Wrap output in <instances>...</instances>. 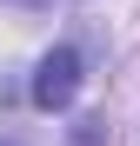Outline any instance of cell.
I'll return each mask as SVG.
<instances>
[{
    "instance_id": "1",
    "label": "cell",
    "mask_w": 140,
    "mask_h": 146,
    "mask_svg": "<svg viewBox=\"0 0 140 146\" xmlns=\"http://www.w3.org/2000/svg\"><path fill=\"white\" fill-rule=\"evenodd\" d=\"M27 93H33L40 113H60V106L80 93V53H74V46H54V53L33 66V86H27Z\"/></svg>"
},
{
    "instance_id": "2",
    "label": "cell",
    "mask_w": 140,
    "mask_h": 146,
    "mask_svg": "<svg viewBox=\"0 0 140 146\" xmlns=\"http://www.w3.org/2000/svg\"><path fill=\"white\" fill-rule=\"evenodd\" d=\"M74 146H100V119H80V133H74Z\"/></svg>"
},
{
    "instance_id": "3",
    "label": "cell",
    "mask_w": 140,
    "mask_h": 146,
    "mask_svg": "<svg viewBox=\"0 0 140 146\" xmlns=\"http://www.w3.org/2000/svg\"><path fill=\"white\" fill-rule=\"evenodd\" d=\"M20 7H40V0H20Z\"/></svg>"
},
{
    "instance_id": "4",
    "label": "cell",
    "mask_w": 140,
    "mask_h": 146,
    "mask_svg": "<svg viewBox=\"0 0 140 146\" xmlns=\"http://www.w3.org/2000/svg\"><path fill=\"white\" fill-rule=\"evenodd\" d=\"M7 146H13V139H7Z\"/></svg>"
}]
</instances>
